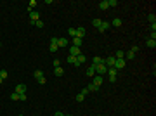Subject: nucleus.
<instances>
[{"mask_svg":"<svg viewBox=\"0 0 156 116\" xmlns=\"http://www.w3.org/2000/svg\"><path fill=\"white\" fill-rule=\"evenodd\" d=\"M33 76H35V80H37V81H38L40 78H43V73H42V69H37V71L33 73Z\"/></svg>","mask_w":156,"mask_h":116,"instance_id":"18","label":"nucleus"},{"mask_svg":"<svg viewBox=\"0 0 156 116\" xmlns=\"http://www.w3.org/2000/svg\"><path fill=\"white\" fill-rule=\"evenodd\" d=\"M151 40H156V31H151Z\"/></svg>","mask_w":156,"mask_h":116,"instance_id":"40","label":"nucleus"},{"mask_svg":"<svg viewBox=\"0 0 156 116\" xmlns=\"http://www.w3.org/2000/svg\"><path fill=\"white\" fill-rule=\"evenodd\" d=\"M83 99H85V95H83V94H78V95H77V101H78V102H83Z\"/></svg>","mask_w":156,"mask_h":116,"instance_id":"31","label":"nucleus"},{"mask_svg":"<svg viewBox=\"0 0 156 116\" xmlns=\"http://www.w3.org/2000/svg\"><path fill=\"white\" fill-rule=\"evenodd\" d=\"M57 40H59V38L52 37V38H50V45H57ZM57 47H59V45H57Z\"/></svg>","mask_w":156,"mask_h":116,"instance_id":"33","label":"nucleus"},{"mask_svg":"<svg viewBox=\"0 0 156 116\" xmlns=\"http://www.w3.org/2000/svg\"><path fill=\"white\" fill-rule=\"evenodd\" d=\"M28 16H30V21H31V24H35V23H37V21H38V12H35V10H31V12H30V14H28Z\"/></svg>","mask_w":156,"mask_h":116,"instance_id":"8","label":"nucleus"},{"mask_svg":"<svg viewBox=\"0 0 156 116\" xmlns=\"http://www.w3.org/2000/svg\"><path fill=\"white\" fill-rule=\"evenodd\" d=\"M54 116H64V115H63L61 111H56V115H54Z\"/></svg>","mask_w":156,"mask_h":116,"instance_id":"41","label":"nucleus"},{"mask_svg":"<svg viewBox=\"0 0 156 116\" xmlns=\"http://www.w3.org/2000/svg\"><path fill=\"white\" fill-rule=\"evenodd\" d=\"M64 116H71V115H64Z\"/></svg>","mask_w":156,"mask_h":116,"instance_id":"43","label":"nucleus"},{"mask_svg":"<svg viewBox=\"0 0 156 116\" xmlns=\"http://www.w3.org/2000/svg\"><path fill=\"white\" fill-rule=\"evenodd\" d=\"M68 33H70V37H73V38H75V35H77V28H70V30H68Z\"/></svg>","mask_w":156,"mask_h":116,"instance_id":"25","label":"nucleus"},{"mask_svg":"<svg viewBox=\"0 0 156 116\" xmlns=\"http://www.w3.org/2000/svg\"><path fill=\"white\" fill-rule=\"evenodd\" d=\"M80 54H81V52H80L78 47H71V49H70V56H75V57H77V56H80Z\"/></svg>","mask_w":156,"mask_h":116,"instance_id":"12","label":"nucleus"},{"mask_svg":"<svg viewBox=\"0 0 156 116\" xmlns=\"http://www.w3.org/2000/svg\"><path fill=\"white\" fill-rule=\"evenodd\" d=\"M19 116H23V115H19Z\"/></svg>","mask_w":156,"mask_h":116,"instance_id":"45","label":"nucleus"},{"mask_svg":"<svg viewBox=\"0 0 156 116\" xmlns=\"http://www.w3.org/2000/svg\"><path fill=\"white\" fill-rule=\"evenodd\" d=\"M0 47H2V42H0Z\"/></svg>","mask_w":156,"mask_h":116,"instance_id":"44","label":"nucleus"},{"mask_svg":"<svg viewBox=\"0 0 156 116\" xmlns=\"http://www.w3.org/2000/svg\"><path fill=\"white\" fill-rule=\"evenodd\" d=\"M10 99H12V101H19V94L12 92V94H10Z\"/></svg>","mask_w":156,"mask_h":116,"instance_id":"29","label":"nucleus"},{"mask_svg":"<svg viewBox=\"0 0 156 116\" xmlns=\"http://www.w3.org/2000/svg\"><path fill=\"white\" fill-rule=\"evenodd\" d=\"M57 45L59 47H68V38H59L57 40Z\"/></svg>","mask_w":156,"mask_h":116,"instance_id":"17","label":"nucleus"},{"mask_svg":"<svg viewBox=\"0 0 156 116\" xmlns=\"http://www.w3.org/2000/svg\"><path fill=\"white\" fill-rule=\"evenodd\" d=\"M146 45H148V47H151V49H155V47H156V40H151V38H148V42H146Z\"/></svg>","mask_w":156,"mask_h":116,"instance_id":"21","label":"nucleus"},{"mask_svg":"<svg viewBox=\"0 0 156 116\" xmlns=\"http://www.w3.org/2000/svg\"><path fill=\"white\" fill-rule=\"evenodd\" d=\"M99 64H104V59L99 57V56H95V57L92 59V66H99Z\"/></svg>","mask_w":156,"mask_h":116,"instance_id":"10","label":"nucleus"},{"mask_svg":"<svg viewBox=\"0 0 156 116\" xmlns=\"http://www.w3.org/2000/svg\"><path fill=\"white\" fill-rule=\"evenodd\" d=\"M35 26H37V28H43V26H45V24H43V21H37V23H35Z\"/></svg>","mask_w":156,"mask_h":116,"instance_id":"32","label":"nucleus"},{"mask_svg":"<svg viewBox=\"0 0 156 116\" xmlns=\"http://www.w3.org/2000/svg\"><path fill=\"white\" fill-rule=\"evenodd\" d=\"M95 68V75H104V73H108V66L106 64H99V66H94Z\"/></svg>","mask_w":156,"mask_h":116,"instance_id":"1","label":"nucleus"},{"mask_svg":"<svg viewBox=\"0 0 156 116\" xmlns=\"http://www.w3.org/2000/svg\"><path fill=\"white\" fill-rule=\"evenodd\" d=\"M115 57H116V59H125V50H116Z\"/></svg>","mask_w":156,"mask_h":116,"instance_id":"19","label":"nucleus"},{"mask_svg":"<svg viewBox=\"0 0 156 116\" xmlns=\"http://www.w3.org/2000/svg\"><path fill=\"white\" fill-rule=\"evenodd\" d=\"M54 75H56V76H63V75H64V69H63L61 66H57V68H54Z\"/></svg>","mask_w":156,"mask_h":116,"instance_id":"13","label":"nucleus"},{"mask_svg":"<svg viewBox=\"0 0 156 116\" xmlns=\"http://www.w3.org/2000/svg\"><path fill=\"white\" fill-rule=\"evenodd\" d=\"M101 23H102L101 19H94V21H92V24H94V28H97V30H99V26H101Z\"/></svg>","mask_w":156,"mask_h":116,"instance_id":"23","label":"nucleus"},{"mask_svg":"<svg viewBox=\"0 0 156 116\" xmlns=\"http://www.w3.org/2000/svg\"><path fill=\"white\" fill-rule=\"evenodd\" d=\"M108 75H109V81H111V83H115V81H116L118 71L115 69V68H108Z\"/></svg>","mask_w":156,"mask_h":116,"instance_id":"2","label":"nucleus"},{"mask_svg":"<svg viewBox=\"0 0 156 116\" xmlns=\"http://www.w3.org/2000/svg\"><path fill=\"white\" fill-rule=\"evenodd\" d=\"M109 28H111V23H108V21H102V23H101V26H99V31H101V33H104V31H108Z\"/></svg>","mask_w":156,"mask_h":116,"instance_id":"5","label":"nucleus"},{"mask_svg":"<svg viewBox=\"0 0 156 116\" xmlns=\"http://www.w3.org/2000/svg\"><path fill=\"white\" fill-rule=\"evenodd\" d=\"M115 62H116V57H115V56H109V57H106V59H104V64H106L108 68H113V66H115Z\"/></svg>","mask_w":156,"mask_h":116,"instance_id":"3","label":"nucleus"},{"mask_svg":"<svg viewBox=\"0 0 156 116\" xmlns=\"http://www.w3.org/2000/svg\"><path fill=\"white\" fill-rule=\"evenodd\" d=\"M7 76H9V73H7L5 69H2V71H0V78H2V80H5Z\"/></svg>","mask_w":156,"mask_h":116,"instance_id":"27","label":"nucleus"},{"mask_svg":"<svg viewBox=\"0 0 156 116\" xmlns=\"http://www.w3.org/2000/svg\"><path fill=\"white\" fill-rule=\"evenodd\" d=\"M87 61V57H85V54H80V56H77V62H75V66H81L83 62Z\"/></svg>","mask_w":156,"mask_h":116,"instance_id":"9","label":"nucleus"},{"mask_svg":"<svg viewBox=\"0 0 156 116\" xmlns=\"http://www.w3.org/2000/svg\"><path fill=\"white\" fill-rule=\"evenodd\" d=\"M26 88H28V87H26V85H24V83H19V85H17V87H16V88H14V92H16V94H19V95H21V94H26Z\"/></svg>","mask_w":156,"mask_h":116,"instance_id":"4","label":"nucleus"},{"mask_svg":"<svg viewBox=\"0 0 156 116\" xmlns=\"http://www.w3.org/2000/svg\"><path fill=\"white\" fill-rule=\"evenodd\" d=\"M85 33H87V31H85V28H77V35H75V37H77V38H81V40H83Z\"/></svg>","mask_w":156,"mask_h":116,"instance_id":"11","label":"nucleus"},{"mask_svg":"<svg viewBox=\"0 0 156 116\" xmlns=\"http://www.w3.org/2000/svg\"><path fill=\"white\" fill-rule=\"evenodd\" d=\"M81 43H83V40H81V38H77V37L73 38V47H78V49H80Z\"/></svg>","mask_w":156,"mask_h":116,"instance_id":"16","label":"nucleus"},{"mask_svg":"<svg viewBox=\"0 0 156 116\" xmlns=\"http://www.w3.org/2000/svg\"><path fill=\"white\" fill-rule=\"evenodd\" d=\"M130 52H134V54H137V52H139V47H137V45H134V47L130 49Z\"/></svg>","mask_w":156,"mask_h":116,"instance_id":"36","label":"nucleus"},{"mask_svg":"<svg viewBox=\"0 0 156 116\" xmlns=\"http://www.w3.org/2000/svg\"><path fill=\"white\" fill-rule=\"evenodd\" d=\"M2 81H3V80H2V78H0V85H2Z\"/></svg>","mask_w":156,"mask_h":116,"instance_id":"42","label":"nucleus"},{"mask_svg":"<svg viewBox=\"0 0 156 116\" xmlns=\"http://www.w3.org/2000/svg\"><path fill=\"white\" fill-rule=\"evenodd\" d=\"M108 5H109V7H116L118 0H108Z\"/></svg>","mask_w":156,"mask_h":116,"instance_id":"26","label":"nucleus"},{"mask_svg":"<svg viewBox=\"0 0 156 116\" xmlns=\"http://www.w3.org/2000/svg\"><path fill=\"white\" fill-rule=\"evenodd\" d=\"M125 57H127V59H134V57H135V54H134V52H130V50H128V52H127V54H125Z\"/></svg>","mask_w":156,"mask_h":116,"instance_id":"28","label":"nucleus"},{"mask_svg":"<svg viewBox=\"0 0 156 116\" xmlns=\"http://www.w3.org/2000/svg\"><path fill=\"white\" fill-rule=\"evenodd\" d=\"M99 9H101V10H106V9H109V5H108V0H102V2H99Z\"/></svg>","mask_w":156,"mask_h":116,"instance_id":"14","label":"nucleus"},{"mask_svg":"<svg viewBox=\"0 0 156 116\" xmlns=\"http://www.w3.org/2000/svg\"><path fill=\"white\" fill-rule=\"evenodd\" d=\"M111 24H113V26H115V28H120V26H121V19H120V17H115V19H113V23H111Z\"/></svg>","mask_w":156,"mask_h":116,"instance_id":"20","label":"nucleus"},{"mask_svg":"<svg viewBox=\"0 0 156 116\" xmlns=\"http://www.w3.org/2000/svg\"><path fill=\"white\" fill-rule=\"evenodd\" d=\"M116 71H120V69H123L125 68V59H116V62H115V66H113Z\"/></svg>","mask_w":156,"mask_h":116,"instance_id":"6","label":"nucleus"},{"mask_svg":"<svg viewBox=\"0 0 156 116\" xmlns=\"http://www.w3.org/2000/svg\"><path fill=\"white\" fill-rule=\"evenodd\" d=\"M77 62V57L75 56H68V64H75Z\"/></svg>","mask_w":156,"mask_h":116,"instance_id":"24","label":"nucleus"},{"mask_svg":"<svg viewBox=\"0 0 156 116\" xmlns=\"http://www.w3.org/2000/svg\"><path fill=\"white\" fill-rule=\"evenodd\" d=\"M26 99H28L26 94H21V95H19V101H26Z\"/></svg>","mask_w":156,"mask_h":116,"instance_id":"37","label":"nucleus"},{"mask_svg":"<svg viewBox=\"0 0 156 116\" xmlns=\"http://www.w3.org/2000/svg\"><path fill=\"white\" fill-rule=\"evenodd\" d=\"M87 90H88V92H97L99 88H97V87H95L94 83H90V85H87Z\"/></svg>","mask_w":156,"mask_h":116,"instance_id":"22","label":"nucleus"},{"mask_svg":"<svg viewBox=\"0 0 156 116\" xmlns=\"http://www.w3.org/2000/svg\"><path fill=\"white\" fill-rule=\"evenodd\" d=\"M38 83H40V85H45V83H47V80H45V76H43V78H40V80H38Z\"/></svg>","mask_w":156,"mask_h":116,"instance_id":"38","label":"nucleus"},{"mask_svg":"<svg viewBox=\"0 0 156 116\" xmlns=\"http://www.w3.org/2000/svg\"><path fill=\"white\" fill-rule=\"evenodd\" d=\"M80 94H83V95H87V94H88V90H87V87H85V88H81V92H80Z\"/></svg>","mask_w":156,"mask_h":116,"instance_id":"39","label":"nucleus"},{"mask_svg":"<svg viewBox=\"0 0 156 116\" xmlns=\"http://www.w3.org/2000/svg\"><path fill=\"white\" fill-rule=\"evenodd\" d=\"M87 75H88V76H95V68H94L92 64L87 68Z\"/></svg>","mask_w":156,"mask_h":116,"instance_id":"15","label":"nucleus"},{"mask_svg":"<svg viewBox=\"0 0 156 116\" xmlns=\"http://www.w3.org/2000/svg\"><path fill=\"white\" fill-rule=\"evenodd\" d=\"M57 49H59V47H57V45H50V47H49V50H50V52H52V54H54V52H56V50H57Z\"/></svg>","mask_w":156,"mask_h":116,"instance_id":"34","label":"nucleus"},{"mask_svg":"<svg viewBox=\"0 0 156 116\" xmlns=\"http://www.w3.org/2000/svg\"><path fill=\"white\" fill-rule=\"evenodd\" d=\"M148 19H149V23H151V24H153V23H156V16H155V14H149V17H148Z\"/></svg>","mask_w":156,"mask_h":116,"instance_id":"30","label":"nucleus"},{"mask_svg":"<svg viewBox=\"0 0 156 116\" xmlns=\"http://www.w3.org/2000/svg\"><path fill=\"white\" fill-rule=\"evenodd\" d=\"M102 81H104V78L101 76V75H95V76H94V81H92V83H94V85H95V87L99 88V87L102 85Z\"/></svg>","mask_w":156,"mask_h":116,"instance_id":"7","label":"nucleus"},{"mask_svg":"<svg viewBox=\"0 0 156 116\" xmlns=\"http://www.w3.org/2000/svg\"><path fill=\"white\" fill-rule=\"evenodd\" d=\"M52 64H54V68H57V66H61V61H59V59H54Z\"/></svg>","mask_w":156,"mask_h":116,"instance_id":"35","label":"nucleus"}]
</instances>
